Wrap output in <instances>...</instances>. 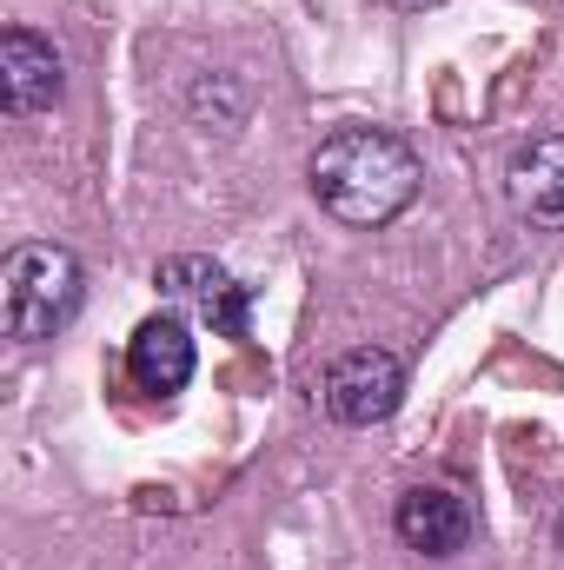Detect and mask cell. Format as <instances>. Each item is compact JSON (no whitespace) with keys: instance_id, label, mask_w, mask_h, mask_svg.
Instances as JSON below:
<instances>
[{"instance_id":"ba28073f","label":"cell","mask_w":564,"mask_h":570,"mask_svg":"<svg viewBox=\"0 0 564 570\" xmlns=\"http://www.w3.org/2000/svg\"><path fill=\"white\" fill-rule=\"evenodd\" d=\"M505 193H512L518 219H532L538 233H564V134L518 146V159L505 173Z\"/></svg>"},{"instance_id":"7a4b0ae2","label":"cell","mask_w":564,"mask_h":570,"mask_svg":"<svg viewBox=\"0 0 564 570\" xmlns=\"http://www.w3.org/2000/svg\"><path fill=\"white\" fill-rule=\"evenodd\" d=\"M0 298H7V332L27 338V345H40V338H60V332L80 318V305H87V273H80V259H74L67 246L27 239V246H13L7 266H0Z\"/></svg>"},{"instance_id":"277c9868","label":"cell","mask_w":564,"mask_h":570,"mask_svg":"<svg viewBox=\"0 0 564 570\" xmlns=\"http://www.w3.org/2000/svg\"><path fill=\"white\" fill-rule=\"evenodd\" d=\"M159 292H166L179 312H193L200 325H213L220 338H246V332H253V292L233 279L220 259H200V253L166 259V266H159Z\"/></svg>"},{"instance_id":"52a82bcc","label":"cell","mask_w":564,"mask_h":570,"mask_svg":"<svg viewBox=\"0 0 564 570\" xmlns=\"http://www.w3.org/2000/svg\"><path fill=\"white\" fill-rule=\"evenodd\" d=\"M193 365H200L193 332H186V318H173V312H153L140 332L127 338V372H134V385H140V392H153V399L186 392Z\"/></svg>"},{"instance_id":"8992f818","label":"cell","mask_w":564,"mask_h":570,"mask_svg":"<svg viewBox=\"0 0 564 570\" xmlns=\"http://www.w3.org/2000/svg\"><path fill=\"white\" fill-rule=\"evenodd\" d=\"M60 87H67V67H60L54 40H40L27 27H7L0 33V100H7V114H20V120L47 114L60 100Z\"/></svg>"},{"instance_id":"9c48e42d","label":"cell","mask_w":564,"mask_h":570,"mask_svg":"<svg viewBox=\"0 0 564 570\" xmlns=\"http://www.w3.org/2000/svg\"><path fill=\"white\" fill-rule=\"evenodd\" d=\"M558 551H564V511H558Z\"/></svg>"},{"instance_id":"3957f363","label":"cell","mask_w":564,"mask_h":570,"mask_svg":"<svg viewBox=\"0 0 564 570\" xmlns=\"http://www.w3.org/2000/svg\"><path fill=\"white\" fill-rule=\"evenodd\" d=\"M319 399H325V412H332L339 425H352V431L386 425V419L399 412V399H406V365H399L386 345H359V352L332 358Z\"/></svg>"},{"instance_id":"5b68a950","label":"cell","mask_w":564,"mask_h":570,"mask_svg":"<svg viewBox=\"0 0 564 570\" xmlns=\"http://www.w3.org/2000/svg\"><path fill=\"white\" fill-rule=\"evenodd\" d=\"M392 531L419 558H458L471 544V504L458 491H445V484H412L399 498V511H392Z\"/></svg>"},{"instance_id":"6da1fadb","label":"cell","mask_w":564,"mask_h":570,"mask_svg":"<svg viewBox=\"0 0 564 570\" xmlns=\"http://www.w3.org/2000/svg\"><path fill=\"white\" fill-rule=\"evenodd\" d=\"M419 153L386 127H339L312 153V199L339 226H386L419 199Z\"/></svg>"}]
</instances>
